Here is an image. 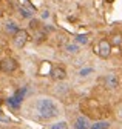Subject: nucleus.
<instances>
[{"label":"nucleus","mask_w":122,"mask_h":129,"mask_svg":"<svg viewBox=\"0 0 122 129\" xmlns=\"http://www.w3.org/2000/svg\"><path fill=\"white\" fill-rule=\"evenodd\" d=\"M36 109L39 112V117L45 118V120L54 118L59 114V108L51 99H39L36 103Z\"/></svg>","instance_id":"obj_1"},{"label":"nucleus","mask_w":122,"mask_h":129,"mask_svg":"<svg viewBox=\"0 0 122 129\" xmlns=\"http://www.w3.org/2000/svg\"><path fill=\"white\" fill-rule=\"evenodd\" d=\"M26 94V88H22V91H17L16 94H14L11 99H8L6 102H8V105L11 106V108H19L20 105H22V100H23V95Z\"/></svg>","instance_id":"obj_2"},{"label":"nucleus","mask_w":122,"mask_h":129,"mask_svg":"<svg viewBox=\"0 0 122 129\" xmlns=\"http://www.w3.org/2000/svg\"><path fill=\"white\" fill-rule=\"evenodd\" d=\"M12 42H14V46L16 48H23L25 45H26V42H28V32L26 31H23V29H20L16 36H14V39H12Z\"/></svg>","instance_id":"obj_3"},{"label":"nucleus","mask_w":122,"mask_h":129,"mask_svg":"<svg viewBox=\"0 0 122 129\" xmlns=\"http://www.w3.org/2000/svg\"><path fill=\"white\" fill-rule=\"evenodd\" d=\"M17 61L14 60V58H5V60H2L0 61V69H2L3 72H12V71H16L17 69Z\"/></svg>","instance_id":"obj_4"},{"label":"nucleus","mask_w":122,"mask_h":129,"mask_svg":"<svg viewBox=\"0 0 122 129\" xmlns=\"http://www.w3.org/2000/svg\"><path fill=\"white\" fill-rule=\"evenodd\" d=\"M110 52H111V46H110V43L107 42V40H100L99 45H97V54H99L102 58H107V57L110 55Z\"/></svg>","instance_id":"obj_5"},{"label":"nucleus","mask_w":122,"mask_h":129,"mask_svg":"<svg viewBox=\"0 0 122 129\" xmlns=\"http://www.w3.org/2000/svg\"><path fill=\"white\" fill-rule=\"evenodd\" d=\"M73 127L74 129H90L91 127V124H90V121L87 120V117H77L74 120V124H73Z\"/></svg>","instance_id":"obj_6"},{"label":"nucleus","mask_w":122,"mask_h":129,"mask_svg":"<svg viewBox=\"0 0 122 129\" xmlns=\"http://www.w3.org/2000/svg\"><path fill=\"white\" fill-rule=\"evenodd\" d=\"M51 77L56 78V80H65L67 77V71L62 68V66H56L51 69Z\"/></svg>","instance_id":"obj_7"},{"label":"nucleus","mask_w":122,"mask_h":129,"mask_svg":"<svg viewBox=\"0 0 122 129\" xmlns=\"http://www.w3.org/2000/svg\"><path fill=\"white\" fill-rule=\"evenodd\" d=\"M105 83H107V88L114 89V88H117V85H119V80H117V77H116L114 74H108V75L105 77Z\"/></svg>","instance_id":"obj_8"},{"label":"nucleus","mask_w":122,"mask_h":129,"mask_svg":"<svg viewBox=\"0 0 122 129\" xmlns=\"http://www.w3.org/2000/svg\"><path fill=\"white\" fill-rule=\"evenodd\" d=\"M20 12H22V15L23 17H26V19H29V17H33V15L36 14V9H34V6H31V5H23V6H20Z\"/></svg>","instance_id":"obj_9"},{"label":"nucleus","mask_w":122,"mask_h":129,"mask_svg":"<svg viewBox=\"0 0 122 129\" xmlns=\"http://www.w3.org/2000/svg\"><path fill=\"white\" fill-rule=\"evenodd\" d=\"M5 29H6V32H11V34H14V36L20 31V28L17 26V23L16 22H11V20L5 23Z\"/></svg>","instance_id":"obj_10"},{"label":"nucleus","mask_w":122,"mask_h":129,"mask_svg":"<svg viewBox=\"0 0 122 129\" xmlns=\"http://www.w3.org/2000/svg\"><path fill=\"white\" fill-rule=\"evenodd\" d=\"M65 51L68 54H77L79 52V46L76 45V43H67L65 45Z\"/></svg>","instance_id":"obj_11"},{"label":"nucleus","mask_w":122,"mask_h":129,"mask_svg":"<svg viewBox=\"0 0 122 129\" xmlns=\"http://www.w3.org/2000/svg\"><path fill=\"white\" fill-rule=\"evenodd\" d=\"M110 127V123L108 121H97L94 124H91L90 129H108Z\"/></svg>","instance_id":"obj_12"},{"label":"nucleus","mask_w":122,"mask_h":129,"mask_svg":"<svg viewBox=\"0 0 122 129\" xmlns=\"http://www.w3.org/2000/svg\"><path fill=\"white\" fill-rule=\"evenodd\" d=\"M76 42L80 43V45H87V43H88V36H87V34H79V36H76Z\"/></svg>","instance_id":"obj_13"},{"label":"nucleus","mask_w":122,"mask_h":129,"mask_svg":"<svg viewBox=\"0 0 122 129\" xmlns=\"http://www.w3.org/2000/svg\"><path fill=\"white\" fill-rule=\"evenodd\" d=\"M50 129H67V123L65 121H59V123H54L50 126Z\"/></svg>","instance_id":"obj_14"},{"label":"nucleus","mask_w":122,"mask_h":129,"mask_svg":"<svg viewBox=\"0 0 122 129\" xmlns=\"http://www.w3.org/2000/svg\"><path fill=\"white\" fill-rule=\"evenodd\" d=\"M50 17V12L45 9V11H42V19H48Z\"/></svg>","instance_id":"obj_15"},{"label":"nucleus","mask_w":122,"mask_h":129,"mask_svg":"<svg viewBox=\"0 0 122 129\" xmlns=\"http://www.w3.org/2000/svg\"><path fill=\"white\" fill-rule=\"evenodd\" d=\"M91 72V69H84V71H80V75H85V74H90Z\"/></svg>","instance_id":"obj_16"},{"label":"nucleus","mask_w":122,"mask_h":129,"mask_svg":"<svg viewBox=\"0 0 122 129\" xmlns=\"http://www.w3.org/2000/svg\"><path fill=\"white\" fill-rule=\"evenodd\" d=\"M113 42H114L116 45H117V43H120V37H114V40H113Z\"/></svg>","instance_id":"obj_17"},{"label":"nucleus","mask_w":122,"mask_h":129,"mask_svg":"<svg viewBox=\"0 0 122 129\" xmlns=\"http://www.w3.org/2000/svg\"><path fill=\"white\" fill-rule=\"evenodd\" d=\"M29 26H31V28H36V26H37V22H31V23H29Z\"/></svg>","instance_id":"obj_18"},{"label":"nucleus","mask_w":122,"mask_h":129,"mask_svg":"<svg viewBox=\"0 0 122 129\" xmlns=\"http://www.w3.org/2000/svg\"><path fill=\"white\" fill-rule=\"evenodd\" d=\"M117 114H119V117H120V118H122V108H120V109H119V112H117Z\"/></svg>","instance_id":"obj_19"},{"label":"nucleus","mask_w":122,"mask_h":129,"mask_svg":"<svg viewBox=\"0 0 122 129\" xmlns=\"http://www.w3.org/2000/svg\"><path fill=\"white\" fill-rule=\"evenodd\" d=\"M105 2H108V3H113V2H114V0H105Z\"/></svg>","instance_id":"obj_20"},{"label":"nucleus","mask_w":122,"mask_h":129,"mask_svg":"<svg viewBox=\"0 0 122 129\" xmlns=\"http://www.w3.org/2000/svg\"><path fill=\"white\" fill-rule=\"evenodd\" d=\"M57 2H60V0H57Z\"/></svg>","instance_id":"obj_21"}]
</instances>
